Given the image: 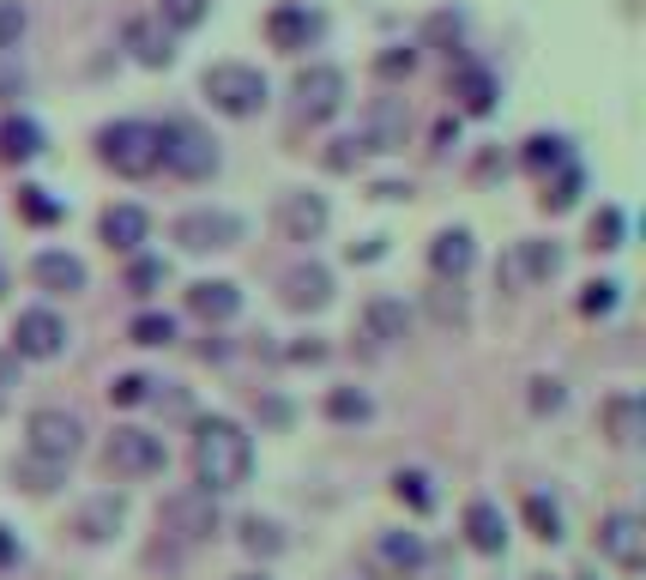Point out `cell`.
Here are the masks:
<instances>
[{
    "label": "cell",
    "instance_id": "1",
    "mask_svg": "<svg viewBox=\"0 0 646 580\" xmlns=\"http://www.w3.org/2000/svg\"><path fill=\"white\" fill-rule=\"evenodd\" d=\"M254 472V442L236 418H200L193 430V484L205 496H224V489H242Z\"/></svg>",
    "mask_w": 646,
    "mask_h": 580
},
{
    "label": "cell",
    "instance_id": "2",
    "mask_svg": "<svg viewBox=\"0 0 646 580\" xmlns=\"http://www.w3.org/2000/svg\"><path fill=\"white\" fill-rule=\"evenodd\" d=\"M200 92L212 97V109L218 115H261L266 109V92H273V85H266V73L261 67H248V61H218V67H205L200 73Z\"/></svg>",
    "mask_w": 646,
    "mask_h": 580
},
{
    "label": "cell",
    "instance_id": "3",
    "mask_svg": "<svg viewBox=\"0 0 646 580\" xmlns=\"http://www.w3.org/2000/svg\"><path fill=\"white\" fill-rule=\"evenodd\" d=\"M97 158L109 164L115 176L139 182V176L158 170V127L151 122H109V127H97Z\"/></svg>",
    "mask_w": 646,
    "mask_h": 580
},
{
    "label": "cell",
    "instance_id": "4",
    "mask_svg": "<svg viewBox=\"0 0 646 580\" xmlns=\"http://www.w3.org/2000/svg\"><path fill=\"white\" fill-rule=\"evenodd\" d=\"M158 164L176 170L182 182H205L218 170V139L200 122H163L158 127Z\"/></svg>",
    "mask_w": 646,
    "mask_h": 580
},
{
    "label": "cell",
    "instance_id": "5",
    "mask_svg": "<svg viewBox=\"0 0 646 580\" xmlns=\"http://www.w3.org/2000/svg\"><path fill=\"white\" fill-rule=\"evenodd\" d=\"M103 466H109L115 478H127V484H146V478H158V472L170 466V447H163V435L121 423V430L109 435V447H103Z\"/></svg>",
    "mask_w": 646,
    "mask_h": 580
},
{
    "label": "cell",
    "instance_id": "6",
    "mask_svg": "<svg viewBox=\"0 0 646 580\" xmlns=\"http://www.w3.org/2000/svg\"><path fill=\"white\" fill-rule=\"evenodd\" d=\"M80 447H85V423L73 418L67 405H36L31 418H24V454L67 466V460L80 454Z\"/></svg>",
    "mask_w": 646,
    "mask_h": 580
},
{
    "label": "cell",
    "instance_id": "7",
    "mask_svg": "<svg viewBox=\"0 0 646 580\" xmlns=\"http://www.w3.org/2000/svg\"><path fill=\"white\" fill-rule=\"evenodd\" d=\"M67 351V320L55 315V308H24L19 320H12V357L19 363H49V357Z\"/></svg>",
    "mask_w": 646,
    "mask_h": 580
},
{
    "label": "cell",
    "instance_id": "8",
    "mask_svg": "<svg viewBox=\"0 0 646 580\" xmlns=\"http://www.w3.org/2000/svg\"><path fill=\"white\" fill-rule=\"evenodd\" d=\"M176 242L188 254H212V249H236L242 242V218L224 212V205H193V212L176 218Z\"/></svg>",
    "mask_w": 646,
    "mask_h": 580
},
{
    "label": "cell",
    "instance_id": "9",
    "mask_svg": "<svg viewBox=\"0 0 646 580\" xmlns=\"http://www.w3.org/2000/svg\"><path fill=\"white\" fill-rule=\"evenodd\" d=\"M158 520L170 526L176 538L200 545V538H212V532H218V496H205L200 484H188V489H176V496H163Z\"/></svg>",
    "mask_w": 646,
    "mask_h": 580
},
{
    "label": "cell",
    "instance_id": "10",
    "mask_svg": "<svg viewBox=\"0 0 646 580\" xmlns=\"http://www.w3.org/2000/svg\"><path fill=\"white\" fill-rule=\"evenodd\" d=\"M290 92H296V115H303V122H327V115L345 109V73L327 67V61H315V67L296 73Z\"/></svg>",
    "mask_w": 646,
    "mask_h": 580
},
{
    "label": "cell",
    "instance_id": "11",
    "mask_svg": "<svg viewBox=\"0 0 646 580\" xmlns=\"http://www.w3.org/2000/svg\"><path fill=\"white\" fill-rule=\"evenodd\" d=\"M599 557H611L623 574L640 569V562H646V526H640V514H628V508L604 514V520H599Z\"/></svg>",
    "mask_w": 646,
    "mask_h": 580
},
{
    "label": "cell",
    "instance_id": "12",
    "mask_svg": "<svg viewBox=\"0 0 646 580\" xmlns=\"http://www.w3.org/2000/svg\"><path fill=\"white\" fill-rule=\"evenodd\" d=\"M278 303L296 308V315H315V308L332 303V273L320 261H296L290 273L278 278Z\"/></svg>",
    "mask_w": 646,
    "mask_h": 580
},
{
    "label": "cell",
    "instance_id": "13",
    "mask_svg": "<svg viewBox=\"0 0 646 580\" xmlns=\"http://www.w3.org/2000/svg\"><path fill=\"white\" fill-rule=\"evenodd\" d=\"M405 127H411L405 103H399V97H374L369 115H363V127H357V146H363V151H399V146H405Z\"/></svg>",
    "mask_w": 646,
    "mask_h": 580
},
{
    "label": "cell",
    "instance_id": "14",
    "mask_svg": "<svg viewBox=\"0 0 646 580\" xmlns=\"http://www.w3.org/2000/svg\"><path fill=\"white\" fill-rule=\"evenodd\" d=\"M327 200L320 193H308V188H290V193H278V230L290 242H315L320 230H327Z\"/></svg>",
    "mask_w": 646,
    "mask_h": 580
},
{
    "label": "cell",
    "instance_id": "15",
    "mask_svg": "<svg viewBox=\"0 0 646 580\" xmlns=\"http://www.w3.org/2000/svg\"><path fill=\"white\" fill-rule=\"evenodd\" d=\"M465 545H472L477 557H501V550H508V514L489 496L465 502Z\"/></svg>",
    "mask_w": 646,
    "mask_h": 580
},
{
    "label": "cell",
    "instance_id": "16",
    "mask_svg": "<svg viewBox=\"0 0 646 580\" xmlns=\"http://www.w3.org/2000/svg\"><path fill=\"white\" fill-rule=\"evenodd\" d=\"M327 31V19H320V12H308V7H273L266 12V36H273V49H308L315 43V36Z\"/></svg>",
    "mask_w": 646,
    "mask_h": 580
},
{
    "label": "cell",
    "instance_id": "17",
    "mask_svg": "<svg viewBox=\"0 0 646 580\" xmlns=\"http://www.w3.org/2000/svg\"><path fill=\"white\" fill-rule=\"evenodd\" d=\"M430 266H435V278H459L477 266V242H472V230H435V242H430Z\"/></svg>",
    "mask_w": 646,
    "mask_h": 580
},
{
    "label": "cell",
    "instance_id": "18",
    "mask_svg": "<svg viewBox=\"0 0 646 580\" xmlns=\"http://www.w3.org/2000/svg\"><path fill=\"white\" fill-rule=\"evenodd\" d=\"M31 278H36L43 291H55V296H73V291H85V278H92V273H85L80 254H67V249H43V254L31 261Z\"/></svg>",
    "mask_w": 646,
    "mask_h": 580
},
{
    "label": "cell",
    "instance_id": "19",
    "mask_svg": "<svg viewBox=\"0 0 646 580\" xmlns=\"http://www.w3.org/2000/svg\"><path fill=\"white\" fill-rule=\"evenodd\" d=\"M97 236L109 242V249H121V254H139V242L151 236V218H146V205H109V212L97 218Z\"/></svg>",
    "mask_w": 646,
    "mask_h": 580
},
{
    "label": "cell",
    "instance_id": "20",
    "mask_svg": "<svg viewBox=\"0 0 646 580\" xmlns=\"http://www.w3.org/2000/svg\"><path fill=\"white\" fill-rule=\"evenodd\" d=\"M423 557H430V550H423L417 532H381V538H374V562H381L393 580H411L423 569Z\"/></svg>",
    "mask_w": 646,
    "mask_h": 580
},
{
    "label": "cell",
    "instance_id": "21",
    "mask_svg": "<svg viewBox=\"0 0 646 580\" xmlns=\"http://www.w3.org/2000/svg\"><path fill=\"white\" fill-rule=\"evenodd\" d=\"M121 520H127V502L121 496H92L80 508V520H73V532H80L85 545H109V538L121 532Z\"/></svg>",
    "mask_w": 646,
    "mask_h": 580
},
{
    "label": "cell",
    "instance_id": "22",
    "mask_svg": "<svg viewBox=\"0 0 646 580\" xmlns=\"http://www.w3.org/2000/svg\"><path fill=\"white\" fill-rule=\"evenodd\" d=\"M599 418H604V435H611L616 447H635L640 423H646V405H640V393H611L599 405Z\"/></svg>",
    "mask_w": 646,
    "mask_h": 580
},
{
    "label": "cell",
    "instance_id": "23",
    "mask_svg": "<svg viewBox=\"0 0 646 580\" xmlns=\"http://www.w3.org/2000/svg\"><path fill=\"white\" fill-rule=\"evenodd\" d=\"M188 308L200 320H236V308H242V291L230 285V278H200V285H188Z\"/></svg>",
    "mask_w": 646,
    "mask_h": 580
},
{
    "label": "cell",
    "instance_id": "24",
    "mask_svg": "<svg viewBox=\"0 0 646 580\" xmlns=\"http://www.w3.org/2000/svg\"><path fill=\"white\" fill-rule=\"evenodd\" d=\"M363 327H369V339L399 345L411 333V308L399 303V296H369V303H363Z\"/></svg>",
    "mask_w": 646,
    "mask_h": 580
},
{
    "label": "cell",
    "instance_id": "25",
    "mask_svg": "<svg viewBox=\"0 0 646 580\" xmlns=\"http://www.w3.org/2000/svg\"><path fill=\"white\" fill-rule=\"evenodd\" d=\"M127 49H134L139 67H170L176 61L170 31H158V19H127Z\"/></svg>",
    "mask_w": 646,
    "mask_h": 580
},
{
    "label": "cell",
    "instance_id": "26",
    "mask_svg": "<svg viewBox=\"0 0 646 580\" xmlns=\"http://www.w3.org/2000/svg\"><path fill=\"white\" fill-rule=\"evenodd\" d=\"M454 97H459L465 115H489L496 109V73L477 67V61H465V67L454 73Z\"/></svg>",
    "mask_w": 646,
    "mask_h": 580
},
{
    "label": "cell",
    "instance_id": "27",
    "mask_svg": "<svg viewBox=\"0 0 646 580\" xmlns=\"http://www.w3.org/2000/svg\"><path fill=\"white\" fill-rule=\"evenodd\" d=\"M0 158H12V164L43 158V127H36L31 115H7V122H0Z\"/></svg>",
    "mask_w": 646,
    "mask_h": 580
},
{
    "label": "cell",
    "instance_id": "28",
    "mask_svg": "<svg viewBox=\"0 0 646 580\" xmlns=\"http://www.w3.org/2000/svg\"><path fill=\"white\" fill-rule=\"evenodd\" d=\"M236 538H242V550H248V557H284V545H290V538H284V526L278 520H261V514H248V520L236 526Z\"/></svg>",
    "mask_w": 646,
    "mask_h": 580
},
{
    "label": "cell",
    "instance_id": "29",
    "mask_svg": "<svg viewBox=\"0 0 646 580\" xmlns=\"http://www.w3.org/2000/svg\"><path fill=\"white\" fill-rule=\"evenodd\" d=\"M327 418L332 423H369L374 418V399L363 393V387H332V393H327Z\"/></svg>",
    "mask_w": 646,
    "mask_h": 580
},
{
    "label": "cell",
    "instance_id": "30",
    "mask_svg": "<svg viewBox=\"0 0 646 580\" xmlns=\"http://www.w3.org/2000/svg\"><path fill=\"white\" fill-rule=\"evenodd\" d=\"M393 496L405 502L411 514H430V508H435V478H430V472H417V466H411V472H393Z\"/></svg>",
    "mask_w": 646,
    "mask_h": 580
},
{
    "label": "cell",
    "instance_id": "31",
    "mask_svg": "<svg viewBox=\"0 0 646 580\" xmlns=\"http://www.w3.org/2000/svg\"><path fill=\"white\" fill-rule=\"evenodd\" d=\"M170 285V261H158V254H134V266H127V291L134 296H151Z\"/></svg>",
    "mask_w": 646,
    "mask_h": 580
},
{
    "label": "cell",
    "instance_id": "32",
    "mask_svg": "<svg viewBox=\"0 0 646 580\" xmlns=\"http://www.w3.org/2000/svg\"><path fill=\"white\" fill-rule=\"evenodd\" d=\"M526 170H568V139L562 134H532L526 139Z\"/></svg>",
    "mask_w": 646,
    "mask_h": 580
},
{
    "label": "cell",
    "instance_id": "33",
    "mask_svg": "<svg viewBox=\"0 0 646 580\" xmlns=\"http://www.w3.org/2000/svg\"><path fill=\"white\" fill-rule=\"evenodd\" d=\"M127 339H134V345H170V339H176V315H163V308H146V315L127 320Z\"/></svg>",
    "mask_w": 646,
    "mask_h": 580
},
{
    "label": "cell",
    "instance_id": "34",
    "mask_svg": "<svg viewBox=\"0 0 646 580\" xmlns=\"http://www.w3.org/2000/svg\"><path fill=\"white\" fill-rule=\"evenodd\" d=\"M526 526H532L544 545H555V538H562V508H555L544 489H532V496H526Z\"/></svg>",
    "mask_w": 646,
    "mask_h": 580
},
{
    "label": "cell",
    "instance_id": "35",
    "mask_svg": "<svg viewBox=\"0 0 646 580\" xmlns=\"http://www.w3.org/2000/svg\"><path fill=\"white\" fill-rule=\"evenodd\" d=\"M61 472H67V466H55V460H36V454H24L19 466H12V478H19L24 489H31V496H49V489L61 484Z\"/></svg>",
    "mask_w": 646,
    "mask_h": 580
},
{
    "label": "cell",
    "instance_id": "36",
    "mask_svg": "<svg viewBox=\"0 0 646 580\" xmlns=\"http://www.w3.org/2000/svg\"><path fill=\"white\" fill-rule=\"evenodd\" d=\"M19 218H24V224H36V230H49V224H55V218H61V200H55V193H49V188H19Z\"/></svg>",
    "mask_w": 646,
    "mask_h": 580
},
{
    "label": "cell",
    "instance_id": "37",
    "mask_svg": "<svg viewBox=\"0 0 646 580\" xmlns=\"http://www.w3.org/2000/svg\"><path fill=\"white\" fill-rule=\"evenodd\" d=\"M555 266H562V249H555V242H520V273L526 278H555Z\"/></svg>",
    "mask_w": 646,
    "mask_h": 580
},
{
    "label": "cell",
    "instance_id": "38",
    "mask_svg": "<svg viewBox=\"0 0 646 580\" xmlns=\"http://www.w3.org/2000/svg\"><path fill=\"white\" fill-rule=\"evenodd\" d=\"M205 12H212V0H158V24H170V31H193Z\"/></svg>",
    "mask_w": 646,
    "mask_h": 580
},
{
    "label": "cell",
    "instance_id": "39",
    "mask_svg": "<svg viewBox=\"0 0 646 580\" xmlns=\"http://www.w3.org/2000/svg\"><path fill=\"white\" fill-rule=\"evenodd\" d=\"M151 387H158L151 376L127 369V376H115V381H109V405H146V399H151Z\"/></svg>",
    "mask_w": 646,
    "mask_h": 580
},
{
    "label": "cell",
    "instance_id": "40",
    "mask_svg": "<svg viewBox=\"0 0 646 580\" xmlns=\"http://www.w3.org/2000/svg\"><path fill=\"white\" fill-rule=\"evenodd\" d=\"M623 212H616V205H604L599 218H592V249H623Z\"/></svg>",
    "mask_w": 646,
    "mask_h": 580
},
{
    "label": "cell",
    "instance_id": "41",
    "mask_svg": "<svg viewBox=\"0 0 646 580\" xmlns=\"http://www.w3.org/2000/svg\"><path fill=\"white\" fill-rule=\"evenodd\" d=\"M574 200H580V170L568 164V170H562V176H555V182L544 188V205H550V212H568Z\"/></svg>",
    "mask_w": 646,
    "mask_h": 580
},
{
    "label": "cell",
    "instance_id": "42",
    "mask_svg": "<svg viewBox=\"0 0 646 580\" xmlns=\"http://www.w3.org/2000/svg\"><path fill=\"white\" fill-rule=\"evenodd\" d=\"M526 399H532V411H538V418H550V411H562V405H568V393H562V381H555V376H538Z\"/></svg>",
    "mask_w": 646,
    "mask_h": 580
},
{
    "label": "cell",
    "instance_id": "43",
    "mask_svg": "<svg viewBox=\"0 0 646 580\" xmlns=\"http://www.w3.org/2000/svg\"><path fill=\"white\" fill-rule=\"evenodd\" d=\"M19 36H24V7L19 0H0V55H12Z\"/></svg>",
    "mask_w": 646,
    "mask_h": 580
},
{
    "label": "cell",
    "instance_id": "44",
    "mask_svg": "<svg viewBox=\"0 0 646 580\" xmlns=\"http://www.w3.org/2000/svg\"><path fill=\"white\" fill-rule=\"evenodd\" d=\"M616 291H623L616 278H592L586 296H580V308H586V315H611V308H616Z\"/></svg>",
    "mask_w": 646,
    "mask_h": 580
},
{
    "label": "cell",
    "instance_id": "45",
    "mask_svg": "<svg viewBox=\"0 0 646 580\" xmlns=\"http://www.w3.org/2000/svg\"><path fill=\"white\" fill-rule=\"evenodd\" d=\"M374 67H381L386 80H393V73H411V67H417V49H386V55L374 61Z\"/></svg>",
    "mask_w": 646,
    "mask_h": 580
},
{
    "label": "cell",
    "instance_id": "46",
    "mask_svg": "<svg viewBox=\"0 0 646 580\" xmlns=\"http://www.w3.org/2000/svg\"><path fill=\"white\" fill-rule=\"evenodd\" d=\"M24 92V67L12 55H0V97H19Z\"/></svg>",
    "mask_w": 646,
    "mask_h": 580
},
{
    "label": "cell",
    "instance_id": "47",
    "mask_svg": "<svg viewBox=\"0 0 646 580\" xmlns=\"http://www.w3.org/2000/svg\"><path fill=\"white\" fill-rule=\"evenodd\" d=\"M19 557H24V550H19V532H12V526H0V574L19 569Z\"/></svg>",
    "mask_w": 646,
    "mask_h": 580
},
{
    "label": "cell",
    "instance_id": "48",
    "mask_svg": "<svg viewBox=\"0 0 646 580\" xmlns=\"http://www.w3.org/2000/svg\"><path fill=\"white\" fill-rule=\"evenodd\" d=\"M261 418L266 423H290V405H284V399H261Z\"/></svg>",
    "mask_w": 646,
    "mask_h": 580
},
{
    "label": "cell",
    "instance_id": "49",
    "mask_svg": "<svg viewBox=\"0 0 646 580\" xmlns=\"http://www.w3.org/2000/svg\"><path fill=\"white\" fill-rule=\"evenodd\" d=\"M19 357H12V351H0V387H12V381H19Z\"/></svg>",
    "mask_w": 646,
    "mask_h": 580
},
{
    "label": "cell",
    "instance_id": "50",
    "mask_svg": "<svg viewBox=\"0 0 646 580\" xmlns=\"http://www.w3.org/2000/svg\"><path fill=\"white\" fill-rule=\"evenodd\" d=\"M0 296H7V266H0Z\"/></svg>",
    "mask_w": 646,
    "mask_h": 580
},
{
    "label": "cell",
    "instance_id": "51",
    "mask_svg": "<svg viewBox=\"0 0 646 580\" xmlns=\"http://www.w3.org/2000/svg\"><path fill=\"white\" fill-rule=\"evenodd\" d=\"M236 580H266V574H236Z\"/></svg>",
    "mask_w": 646,
    "mask_h": 580
},
{
    "label": "cell",
    "instance_id": "52",
    "mask_svg": "<svg viewBox=\"0 0 646 580\" xmlns=\"http://www.w3.org/2000/svg\"><path fill=\"white\" fill-rule=\"evenodd\" d=\"M574 580H599V574H574Z\"/></svg>",
    "mask_w": 646,
    "mask_h": 580
},
{
    "label": "cell",
    "instance_id": "53",
    "mask_svg": "<svg viewBox=\"0 0 646 580\" xmlns=\"http://www.w3.org/2000/svg\"><path fill=\"white\" fill-rule=\"evenodd\" d=\"M538 580H550V574H538Z\"/></svg>",
    "mask_w": 646,
    "mask_h": 580
}]
</instances>
